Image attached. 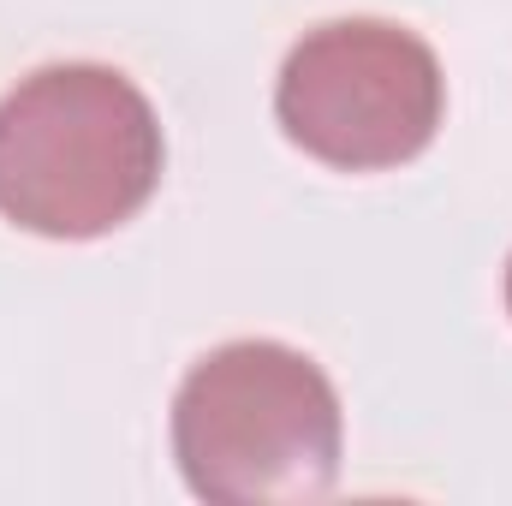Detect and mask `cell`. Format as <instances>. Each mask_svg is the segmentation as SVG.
<instances>
[{"instance_id":"1","label":"cell","mask_w":512,"mask_h":506,"mask_svg":"<svg viewBox=\"0 0 512 506\" xmlns=\"http://www.w3.org/2000/svg\"><path fill=\"white\" fill-rule=\"evenodd\" d=\"M167 167L149 96L114 66L66 60L0 96V215L42 239H102Z\"/></svg>"},{"instance_id":"2","label":"cell","mask_w":512,"mask_h":506,"mask_svg":"<svg viewBox=\"0 0 512 506\" xmlns=\"http://www.w3.org/2000/svg\"><path fill=\"white\" fill-rule=\"evenodd\" d=\"M340 393L280 340L215 346L173 399V459L191 495L221 506H298L340 483Z\"/></svg>"},{"instance_id":"3","label":"cell","mask_w":512,"mask_h":506,"mask_svg":"<svg viewBox=\"0 0 512 506\" xmlns=\"http://www.w3.org/2000/svg\"><path fill=\"white\" fill-rule=\"evenodd\" d=\"M274 114L322 167L382 173L435 143L447 78L417 30L387 18H334L286 54Z\"/></svg>"},{"instance_id":"4","label":"cell","mask_w":512,"mask_h":506,"mask_svg":"<svg viewBox=\"0 0 512 506\" xmlns=\"http://www.w3.org/2000/svg\"><path fill=\"white\" fill-rule=\"evenodd\" d=\"M507 310H512V262H507Z\"/></svg>"}]
</instances>
